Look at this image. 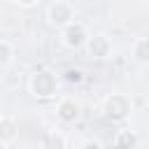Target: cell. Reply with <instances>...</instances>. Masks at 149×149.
I'll return each mask as SVG.
<instances>
[{
    "label": "cell",
    "mask_w": 149,
    "mask_h": 149,
    "mask_svg": "<svg viewBox=\"0 0 149 149\" xmlns=\"http://www.w3.org/2000/svg\"><path fill=\"white\" fill-rule=\"evenodd\" d=\"M28 88L30 93L37 98V100H49V98H56L58 93V77L56 72L42 68V70H35L28 79Z\"/></svg>",
    "instance_id": "cell-1"
},
{
    "label": "cell",
    "mask_w": 149,
    "mask_h": 149,
    "mask_svg": "<svg viewBox=\"0 0 149 149\" xmlns=\"http://www.w3.org/2000/svg\"><path fill=\"white\" fill-rule=\"evenodd\" d=\"M102 112L109 121H126L133 114V100L126 93H109L102 102Z\"/></svg>",
    "instance_id": "cell-2"
},
{
    "label": "cell",
    "mask_w": 149,
    "mask_h": 149,
    "mask_svg": "<svg viewBox=\"0 0 149 149\" xmlns=\"http://www.w3.org/2000/svg\"><path fill=\"white\" fill-rule=\"evenodd\" d=\"M86 40H88V28H86L81 21H77V19L61 28V42H63V47L70 49V51L84 49Z\"/></svg>",
    "instance_id": "cell-3"
},
{
    "label": "cell",
    "mask_w": 149,
    "mask_h": 149,
    "mask_svg": "<svg viewBox=\"0 0 149 149\" xmlns=\"http://www.w3.org/2000/svg\"><path fill=\"white\" fill-rule=\"evenodd\" d=\"M47 21L54 26V28H63L68 26L70 21H74V7L65 0H54L49 7H47Z\"/></svg>",
    "instance_id": "cell-4"
},
{
    "label": "cell",
    "mask_w": 149,
    "mask_h": 149,
    "mask_svg": "<svg viewBox=\"0 0 149 149\" xmlns=\"http://www.w3.org/2000/svg\"><path fill=\"white\" fill-rule=\"evenodd\" d=\"M56 119L63 123V126H72V123H77L79 121V116H81V105L74 100V98H61L58 102H56Z\"/></svg>",
    "instance_id": "cell-5"
},
{
    "label": "cell",
    "mask_w": 149,
    "mask_h": 149,
    "mask_svg": "<svg viewBox=\"0 0 149 149\" xmlns=\"http://www.w3.org/2000/svg\"><path fill=\"white\" fill-rule=\"evenodd\" d=\"M84 49L88 51L91 58H95V61H105V58L112 56V40H109L107 35H102V33H98V35H88Z\"/></svg>",
    "instance_id": "cell-6"
},
{
    "label": "cell",
    "mask_w": 149,
    "mask_h": 149,
    "mask_svg": "<svg viewBox=\"0 0 149 149\" xmlns=\"http://www.w3.org/2000/svg\"><path fill=\"white\" fill-rule=\"evenodd\" d=\"M19 140V123L16 119L2 114L0 116V147H12Z\"/></svg>",
    "instance_id": "cell-7"
},
{
    "label": "cell",
    "mask_w": 149,
    "mask_h": 149,
    "mask_svg": "<svg viewBox=\"0 0 149 149\" xmlns=\"http://www.w3.org/2000/svg\"><path fill=\"white\" fill-rule=\"evenodd\" d=\"M112 142H114L116 147H130V149L142 144V140H140V135H137L135 130H119Z\"/></svg>",
    "instance_id": "cell-8"
},
{
    "label": "cell",
    "mask_w": 149,
    "mask_h": 149,
    "mask_svg": "<svg viewBox=\"0 0 149 149\" xmlns=\"http://www.w3.org/2000/svg\"><path fill=\"white\" fill-rule=\"evenodd\" d=\"M133 58L140 65L149 63V37H137L135 40V44H133Z\"/></svg>",
    "instance_id": "cell-9"
},
{
    "label": "cell",
    "mask_w": 149,
    "mask_h": 149,
    "mask_svg": "<svg viewBox=\"0 0 149 149\" xmlns=\"http://www.w3.org/2000/svg\"><path fill=\"white\" fill-rule=\"evenodd\" d=\"M14 61V47L7 40H0V70H5Z\"/></svg>",
    "instance_id": "cell-10"
},
{
    "label": "cell",
    "mask_w": 149,
    "mask_h": 149,
    "mask_svg": "<svg viewBox=\"0 0 149 149\" xmlns=\"http://www.w3.org/2000/svg\"><path fill=\"white\" fill-rule=\"evenodd\" d=\"M63 79H65L68 84H74V86H77V84L84 81V70H81V68H68V70L63 72Z\"/></svg>",
    "instance_id": "cell-11"
},
{
    "label": "cell",
    "mask_w": 149,
    "mask_h": 149,
    "mask_svg": "<svg viewBox=\"0 0 149 149\" xmlns=\"http://www.w3.org/2000/svg\"><path fill=\"white\" fill-rule=\"evenodd\" d=\"M44 144H47V147H65V140H63V137H56V135H49V137L44 140Z\"/></svg>",
    "instance_id": "cell-12"
},
{
    "label": "cell",
    "mask_w": 149,
    "mask_h": 149,
    "mask_svg": "<svg viewBox=\"0 0 149 149\" xmlns=\"http://www.w3.org/2000/svg\"><path fill=\"white\" fill-rule=\"evenodd\" d=\"M14 5H19V7H23V9H30V7H35L40 0H12Z\"/></svg>",
    "instance_id": "cell-13"
},
{
    "label": "cell",
    "mask_w": 149,
    "mask_h": 149,
    "mask_svg": "<svg viewBox=\"0 0 149 149\" xmlns=\"http://www.w3.org/2000/svg\"><path fill=\"white\" fill-rule=\"evenodd\" d=\"M81 147H84V149H100L102 144H100L98 140H84V142H81Z\"/></svg>",
    "instance_id": "cell-14"
}]
</instances>
